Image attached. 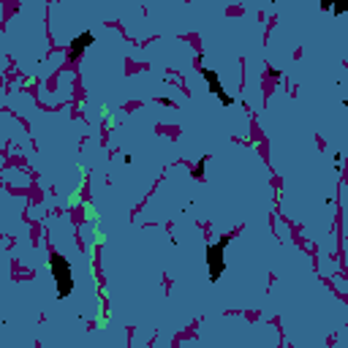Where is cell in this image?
<instances>
[{
    "label": "cell",
    "instance_id": "6",
    "mask_svg": "<svg viewBox=\"0 0 348 348\" xmlns=\"http://www.w3.org/2000/svg\"><path fill=\"white\" fill-rule=\"evenodd\" d=\"M332 161H335V169L337 171H343V153H335V155H332Z\"/></svg>",
    "mask_w": 348,
    "mask_h": 348
},
{
    "label": "cell",
    "instance_id": "2",
    "mask_svg": "<svg viewBox=\"0 0 348 348\" xmlns=\"http://www.w3.org/2000/svg\"><path fill=\"white\" fill-rule=\"evenodd\" d=\"M231 245V234H220L218 240L207 242L204 248V261H207V278L210 283H218L226 272V250Z\"/></svg>",
    "mask_w": 348,
    "mask_h": 348
},
{
    "label": "cell",
    "instance_id": "10",
    "mask_svg": "<svg viewBox=\"0 0 348 348\" xmlns=\"http://www.w3.org/2000/svg\"><path fill=\"white\" fill-rule=\"evenodd\" d=\"M318 9H321V11H332V3H329V0H321Z\"/></svg>",
    "mask_w": 348,
    "mask_h": 348
},
{
    "label": "cell",
    "instance_id": "7",
    "mask_svg": "<svg viewBox=\"0 0 348 348\" xmlns=\"http://www.w3.org/2000/svg\"><path fill=\"white\" fill-rule=\"evenodd\" d=\"M267 74H270L272 79H280V76H283V71H280V68H275V66H270V68H267Z\"/></svg>",
    "mask_w": 348,
    "mask_h": 348
},
{
    "label": "cell",
    "instance_id": "3",
    "mask_svg": "<svg viewBox=\"0 0 348 348\" xmlns=\"http://www.w3.org/2000/svg\"><path fill=\"white\" fill-rule=\"evenodd\" d=\"M199 74H201L204 82H207L210 96H215V98L220 101V106H223V109H231V106H234V96H231V93H226V87H223V82H220L218 71H215V68H210V66H201V68H199Z\"/></svg>",
    "mask_w": 348,
    "mask_h": 348
},
{
    "label": "cell",
    "instance_id": "5",
    "mask_svg": "<svg viewBox=\"0 0 348 348\" xmlns=\"http://www.w3.org/2000/svg\"><path fill=\"white\" fill-rule=\"evenodd\" d=\"M207 163H210V155H201L199 161H196V166L191 169V177L193 180H204V174H207Z\"/></svg>",
    "mask_w": 348,
    "mask_h": 348
},
{
    "label": "cell",
    "instance_id": "1",
    "mask_svg": "<svg viewBox=\"0 0 348 348\" xmlns=\"http://www.w3.org/2000/svg\"><path fill=\"white\" fill-rule=\"evenodd\" d=\"M49 272H52V280H54V297H57V302L68 299L76 288V278H74L71 261L63 256V253H52L49 256Z\"/></svg>",
    "mask_w": 348,
    "mask_h": 348
},
{
    "label": "cell",
    "instance_id": "9",
    "mask_svg": "<svg viewBox=\"0 0 348 348\" xmlns=\"http://www.w3.org/2000/svg\"><path fill=\"white\" fill-rule=\"evenodd\" d=\"M158 104H161V106H174V98H166V96H161V98H158Z\"/></svg>",
    "mask_w": 348,
    "mask_h": 348
},
{
    "label": "cell",
    "instance_id": "4",
    "mask_svg": "<svg viewBox=\"0 0 348 348\" xmlns=\"http://www.w3.org/2000/svg\"><path fill=\"white\" fill-rule=\"evenodd\" d=\"M93 44H96V33L93 30H82L79 36H74L68 44V63H79Z\"/></svg>",
    "mask_w": 348,
    "mask_h": 348
},
{
    "label": "cell",
    "instance_id": "8",
    "mask_svg": "<svg viewBox=\"0 0 348 348\" xmlns=\"http://www.w3.org/2000/svg\"><path fill=\"white\" fill-rule=\"evenodd\" d=\"M332 11H335V14H345V11H348V3H340V6H332Z\"/></svg>",
    "mask_w": 348,
    "mask_h": 348
}]
</instances>
